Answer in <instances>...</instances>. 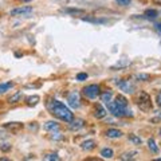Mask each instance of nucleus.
I'll list each match as a JSON object with an SVG mask.
<instances>
[{"label":"nucleus","mask_w":161,"mask_h":161,"mask_svg":"<svg viewBox=\"0 0 161 161\" xmlns=\"http://www.w3.org/2000/svg\"><path fill=\"white\" fill-rule=\"evenodd\" d=\"M43 128H44V130H47V132H55V130L59 129V124L55 122V121H47Z\"/></svg>","instance_id":"obj_9"},{"label":"nucleus","mask_w":161,"mask_h":161,"mask_svg":"<svg viewBox=\"0 0 161 161\" xmlns=\"http://www.w3.org/2000/svg\"><path fill=\"white\" fill-rule=\"evenodd\" d=\"M153 2H154L156 4H161V0H153Z\"/></svg>","instance_id":"obj_33"},{"label":"nucleus","mask_w":161,"mask_h":161,"mask_svg":"<svg viewBox=\"0 0 161 161\" xmlns=\"http://www.w3.org/2000/svg\"><path fill=\"white\" fill-rule=\"evenodd\" d=\"M144 16L147 19H156L158 16V12L156 11V9H147L145 14H144Z\"/></svg>","instance_id":"obj_19"},{"label":"nucleus","mask_w":161,"mask_h":161,"mask_svg":"<svg viewBox=\"0 0 161 161\" xmlns=\"http://www.w3.org/2000/svg\"><path fill=\"white\" fill-rule=\"evenodd\" d=\"M101 156H102L103 158H112L113 157V150L110 148H105L101 150Z\"/></svg>","instance_id":"obj_21"},{"label":"nucleus","mask_w":161,"mask_h":161,"mask_svg":"<svg viewBox=\"0 0 161 161\" xmlns=\"http://www.w3.org/2000/svg\"><path fill=\"white\" fill-rule=\"evenodd\" d=\"M115 2H117L119 6H129V4L132 3L130 0H115Z\"/></svg>","instance_id":"obj_29"},{"label":"nucleus","mask_w":161,"mask_h":161,"mask_svg":"<svg viewBox=\"0 0 161 161\" xmlns=\"http://www.w3.org/2000/svg\"><path fill=\"white\" fill-rule=\"evenodd\" d=\"M114 103L117 105V106H119V108H128V99L125 98L124 95H117Z\"/></svg>","instance_id":"obj_12"},{"label":"nucleus","mask_w":161,"mask_h":161,"mask_svg":"<svg viewBox=\"0 0 161 161\" xmlns=\"http://www.w3.org/2000/svg\"><path fill=\"white\" fill-rule=\"evenodd\" d=\"M105 134H106V137H109V138H119L121 136H122V132L118 129H108Z\"/></svg>","instance_id":"obj_10"},{"label":"nucleus","mask_w":161,"mask_h":161,"mask_svg":"<svg viewBox=\"0 0 161 161\" xmlns=\"http://www.w3.org/2000/svg\"><path fill=\"white\" fill-rule=\"evenodd\" d=\"M32 12V7H27V6H23V7H18L12 9L9 15L11 16H28Z\"/></svg>","instance_id":"obj_6"},{"label":"nucleus","mask_w":161,"mask_h":161,"mask_svg":"<svg viewBox=\"0 0 161 161\" xmlns=\"http://www.w3.org/2000/svg\"><path fill=\"white\" fill-rule=\"evenodd\" d=\"M112 97H113V93L110 92V90H108V92H105V93H102V95H101V101L102 102H105V103H109L110 101H112Z\"/></svg>","instance_id":"obj_17"},{"label":"nucleus","mask_w":161,"mask_h":161,"mask_svg":"<svg viewBox=\"0 0 161 161\" xmlns=\"http://www.w3.org/2000/svg\"><path fill=\"white\" fill-rule=\"evenodd\" d=\"M22 97H23V93H22V92H18V93H15L14 95H11V97H9L8 102H9V103H16V102H19Z\"/></svg>","instance_id":"obj_20"},{"label":"nucleus","mask_w":161,"mask_h":161,"mask_svg":"<svg viewBox=\"0 0 161 161\" xmlns=\"http://www.w3.org/2000/svg\"><path fill=\"white\" fill-rule=\"evenodd\" d=\"M158 117H160V118H161V113H160V114H158Z\"/></svg>","instance_id":"obj_36"},{"label":"nucleus","mask_w":161,"mask_h":161,"mask_svg":"<svg viewBox=\"0 0 161 161\" xmlns=\"http://www.w3.org/2000/svg\"><path fill=\"white\" fill-rule=\"evenodd\" d=\"M115 85L122 90L124 93H128V94H132L134 93L136 90V86L130 82V80H124V79H119V80H115Z\"/></svg>","instance_id":"obj_4"},{"label":"nucleus","mask_w":161,"mask_h":161,"mask_svg":"<svg viewBox=\"0 0 161 161\" xmlns=\"http://www.w3.org/2000/svg\"><path fill=\"white\" fill-rule=\"evenodd\" d=\"M83 125H85V121L79 119V118H77V119L73 118L70 121V129L71 130H79L80 128H83Z\"/></svg>","instance_id":"obj_8"},{"label":"nucleus","mask_w":161,"mask_h":161,"mask_svg":"<svg viewBox=\"0 0 161 161\" xmlns=\"http://www.w3.org/2000/svg\"><path fill=\"white\" fill-rule=\"evenodd\" d=\"M95 148V141L94 140H87V141H85V142L82 144V149L83 150H93Z\"/></svg>","instance_id":"obj_14"},{"label":"nucleus","mask_w":161,"mask_h":161,"mask_svg":"<svg viewBox=\"0 0 161 161\" xmlns=\"http://www.w3.org/2000/svg\"><path fill=\"white\" fill-rule=\"evenodd\" d=\"M129 64H130V60H121L119 63L114 64V66L112 67V70H114V69H121V67H125V66H129Z\"/></svg>","instance_id":"obj_25"},{"label":"nucleus","mask_w":161,"mask_h":161,"mask_svg":"<svg viewBox=\"0 0 161 161\" xmlns=\"http://www.w3.org/2000/svg\"><path fill=\"white\" fill-rule=\"evenodd\" d=\"M148 147H149V149L152 150L153 153H158V148H157V145H156V142H154L153 138H150V140L148 141Z\"/></svg>","instance_id":"obj_23"},{"label":"nucleus","mask_w":161,"mask_h":161,"mask_svg":"<svg viewBox=\"0 0 161 161\" xmlns=\"http://www.w3.org/2000/svg\"><path fill=\"white\" fill-rule=\"evenodd\" d=\"M157 103H158V106L161 108V93L157 95Z\"/></svg>","instance_id":"obj_32"},{"label":"nucleus","mask_w":161,"mask_h":161,"mask_svg":"<svg viewBox=\"0 0 161 161\" xmlns=\"http://www.w3.org/2000/svg\"><path fill=\"white\" fill-rule=\"evenodd\" d=\"M67 102H69V105H70V106H71L73 109H78V108H79V105H80L79 94H78L77 92L70 93V94H69V97H67Z\"/></svg>","instance_id":"obj_7"},{"label":"nucleus","mask_w":161,"mask_h":161,"mask_svg":"<svg viewBox=\"0 0 161 161\" xmlns=\"http://www.w3.org/2000/svg\"><path fill=\"white\" fill-rule=\"evenodd\" d=\"M47 108L50 110V113H51L53 115H55L57 118L64 121V122H70L74 115L71 113V110H70L66 105L59 102V101H50V102L47 103Z\"/></svg>","instance_id":"obj_1"},{"label":"nucleus","mask_w":161,"mask_h":161,"mask_svg":"<svg viewBox=\"0 0 161 161\" xmlns=\"http://www.w3.org/2000/svg\"><path fill=\"white\" fill-rule=\"evenodd\" d=\"M51 138H53V140H57V141H58V140H62V138H63V136L60 134V133H58L57 130H55V133L53 132V134H51Z\"/></svg>","instance_id":"obj_28"},{"label":"nucleus","mask_w":161,"mask_h":161,"mask_svg":"<svg viewBox=\"0 0 161 161\" xmlns=\"http://www.w3.org/2000/svg\"><path fill=\"white\" fill-rule=\"evenodd\" d=\"M106 114H108V112H106V109H103L101 105H97L95 106V109H94V115L97 118H103V117H106Z\"/></svg>","instance_id":"obj_11"},{"label":"nucleus","mask_w":161,"mask_h":161,"mask_svg":"<svg viewBox=\"0 0 161 161\" xmlns=\"http://www.w3.org/2000/svg\"><path fill=\"white\" fill-rule=\"evenodd\" d=\"M108 109L114 117H118V118H121V117H133V113L130 112V110H128L126 108H119L114 102H109Z\"/></svg>","instance_id":"obj_3"},{"label":"nucleus","mask_w":161,"mask_h":161,"mask_svg":"<svg viewBox=\"0 0 161 161\" xmlns=\"http://www.w3.org/2000/svg\"><path fill=\"white\" fill-rule=\"evenodd\" d=\"M39 101H40V98L38 97V95H30V97L26 98V103L28 105V106H35Z\"/></svg>","instance_id":"obj_15"},{"label":"nucleus","mask_w":161,"mask_h":161,"mask_svg":"<svg viewBox=\"0 0 161 161\" xmlns=\"http://www.w3.org/2000/svg\"><path fill=\"white\" fill-rule=\"evenodd\" d=\"M44 160H47V161H53V160H55V161H59L60 160V157L57 154V153H48V154H46L43 157Z\"/></svg>","instance_id":"obj_24"},{"label":"nucleus","mask_w":161,"mask_h":161,"mask_svg":"<svg viewBox=\"0 0 161 161\" xmlns=\"http://www.w3.org/2000/svg\"><path fill=\"white\" fill-rule=\"evenodd\" d=\"M137 154H138L137 150H130V152L124 153L122 156H121V158H122V160H133V158H134Z\"/></svg>","instance_id":"obj_18"},{"label":"nucleus","mask_w":161,"mask_h":161,"mask_svg":"<svg viewBox=\"0 0 161 161\" xmlns=\"http://www.w3.org/2000/svg\"><path fill=\"white\" fill-rule=\"evenodd\" d=\"M0 150H3V152H8V150H11V145L4 142V144H0Z\"/></svg>","instance_id":"obj_27"},{"label":"nucleus","mask_w":161,"mask_h":161,"mask_svg":"<svg viewBox=\"0 0 161 161\" xmlns=\"http://www.w3.org/2000/svg\"><path fill=\"white\" fill-rule=\"evenodd\" d=\"M99 86L98 85H89V86H86L83 89V94L86 95L87 98H97L99 95Z\"/></svg>","instance_id":"obj_5"},{"label":"nucleus","mask_w":161,"mask_h":161,"mask_svg":"<svg viewBox=\"0 0 161 161\" xmlns=\"http://www.w3.org/2000/svg\"><path fill=\"white\" fill-rule=\"evenodd\" d=\"M134 78L137 80H149L150 77L148 74H137V75H134Z\"/></svg>","instance_id":"obj_26"},{"label":"nucleus","mask_w":161,"mask_h":161,"mask_svg":"<svg viewBox=\"0 0 161 161\" xmlns=\"http://www.w3.org/2000/svg\"><path fill=\"white\" fill-rule=\"evenodd\" d=\"M128 138H129L130 142H133L134 145H141V142H142V140H141L140 137H137L136 134H129Z\"/></svg>","instance_id":"obj_22"},{"label":"nucleus","mask_w":161,"mask_h":161,"mask_svg":"<svg viewBox=\"0 0 161 161\" xmlns=\"http://www.w3.org/2000/svg\"><path fill=\"white\" fill-rule=\"evenodd\" d=\"M3 136H4V134H3V133H2V132H0V137H3Z\"/></svg>","instance_id":"obj_35"},{"label":"nucleus","mask_w":161,"mask_h":161,"mask_svg":"<svg viewBox=\"0 0 161 161\" xmlns=\"http://www.w3.org/2000/svg\"><path fill=\"white\" fill-rule=\"evenodd\" d=\"M154 27H156V30H157V31H161V22L156 23V24H154Z\"/></svg>","instance_id":"obj_31"},{"label":"nucleus","mask_w":161,"mask_h":161,"mask_svg":"<svg viewBox=\"0 0 161 161\" xmlns=\"http://www.w3.org/2000/svg\"><path fill=\"white\" fill-rule=\"evenodd\" d=\"M136 101H137V105L141 110L144 112H149L152 109V101H150V97L148 93L145 92H138L137 97H136Z\"/></svg>","instance_id":"obj_2"},{"label":"nucleus","mask_w":161,"mask_h":161,"mask_svg":"<svg viewBox=\"0 0 161 161\" xmlns=\"http://www.w3.org/2000/svg\"><path fill=\"white\" fill-rule=\"evenodd\" d=\"M77 79L78 80H85V79H87V74L86 73H80L77 75Z\"/></svg>","instance_id":"obj_30"},{"label":"nucleus","mask_w":161,"mask_h":161,"mask_svg":"<svg viewBox=\"0 0 161 161\" xmlns=\"http://www.w3.org/2000/svg\"><path fill=\"white\" fill-rule=\"evenodd\" d=\"M22 128H23V124H20V122H9L6 125V129H9L11 132H18Z\"/></svg>","instance_id":"obj_13"},{"label":"nucleus","mask_w":161,"mask_h":161,"mask_svg":"<svg viewBox=\"0 0 161 161\" xmlns=\"http://www.w3.org/2000/svg\"><path fill=\"white\" fill-rule=\"evenodd\" d=\"M15 86L14 82H6V83H0V94L8 92L9 89H12Z\"/></svg>","instance_id":"obj_16"},{"label":"nucleus","mask_w":161,"mask_h":161,"mask_svg":"<svg viewBox=\"0 0 161 161\" xmlns=\"http://www.w3.org/2000/svg\"><path fill=\"white\" fill-rule=\"evenodd\" d=\"M22 2H26L27 3V2H31V0H22Z\"/></svg>","instance_id":"obj_34"}]
</instances>
